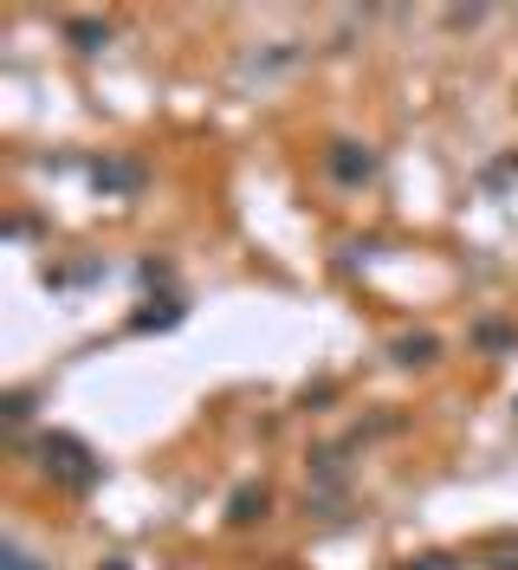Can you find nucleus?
Segmentation results:
<instances>
[{
  "label": "nucleus",
  "mask_w": 518,
  "mask_h": 570,
  "mask_svg": "<svg viewBox=\"0 0 518 570\" xmlns=\"http://www.w3.org/2000/svg\"><path fill=\"white\" fill-rule=\"evenodd\" d=\"M39 466L59 480V487H71V493H85V487H98V461L71 441V434H46L39 441Z\"/></svg>",
  "instance_id": "nucleus-1"
},
{
  "label": "nucleus",
  "mask_w": 518,
  "mask_h": 570,
  "mask_svg": "<svg viewBox=\"0 0 518 570\" xmlns=\"http://www.w3.org/2000/svg\"><path fill=\"white\" fill-rule=\"evenodd\" d=\"M324 163H331V176L344 181V188H356V181L377 176V156H370L363 142H331V156H324Z\"/></svg>",
  "instance_id": "nucleus-2"
},
{
  "label": "nucleus",
  "mask_w": 518,
  "mask_h": 570,
  "mask_svg": "<svg viewBox=\"0 0 518 570\" xmlns=\"http://www.w3.org/2000/svg\"><path fill=\"white\" fill-rule=\"evenodd\" d=\"M227 519H234V525H253V519H266V487H241V493L227 499Z\"/></svg>",
  "instance_id": "nucleus-3"
},
{
  "label": "nucleus",
  "mask_w": 518,
  "mask_h": 570,
  "mask_svg": "<svg viewBox=\"0 0 518 570\" xmlns=\"http://www.w3.org/2000/svg\"><path fill=\"white\" fill-rule=\"evenodd\" d=\"M66 39L78 46V52H98L104 39H110V27H98V20H71V27H66Z\"/></svg>",
  "instance_id": "nucleus-4"
},
{
  "label": "nucleus",
  "mask_w": 518,
  "mask_h": 570,
  "mask_svg": "<svg viewBox=\"0 0 518 570\" xmlns=\"http://www.w3.org/2000/svg\"><path fill=\"white\" fill-rule=\"evenodd\" d=\"M137 181H143L137 163H104L98 169V188H137Z\"/></svg>",
  "instance_id": "nucleus-5"
},
{
  "label": "nucleus",
  "mask_w": 518,
  "mask_h": 570,
  "mask_svg": "<svg viewBox=\"0 0 518 570\" xmlns=\"http://www.w3.org/2000/svg\"><path fill=\"white\" fill-rule=\"evenodd\" d=\"M486 558H492L486 570H518V538H492V544H486Z\"/></svg>",
  "instance_id": "nucleus-6"
},
{
  "label": "nucleus",
  "mask_w": 518,
  "mask_h": 570,
  "mask_svg": "<svg viewBox=\"0 0 518 570\" xmlns=\"http://www.w3.org/2000/svg\"><path fill=\"white\" fill-rule=\"evenodd\" d=\"M434 356V337H402L395 344V363H428Z\"/></svg>",
  "instance_id": "nucleus-7"
},
{
  "label": "nucleus",
  "mask_w": 518,
  "mask_h": 570,
  "mask_svg": "<svg viewBox=\"0 0 518 570\" xmlns=\"http://www.w3.org/2000/svg\"><path fill=\"white\" fill-rule=\"evenodd\" d=\"M402 570H460V564H453L448 551H434V558H414V564H402Z\"/></svg>",
  "instance_id": "nucleus-8"
}]
</instances>
